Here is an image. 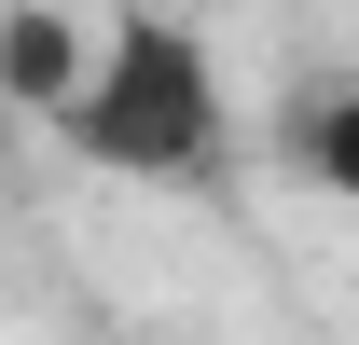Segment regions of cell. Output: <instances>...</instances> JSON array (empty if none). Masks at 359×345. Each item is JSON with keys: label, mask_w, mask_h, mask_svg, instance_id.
Wrapping results in <instances>:
<instances>
[{"label": "cell", "mask_w": 359, "mask_h": 345, "mask_svg": "<svg viewBox=\"0 0 359 345\" xmlns=\"http://www.w3.org/2000/svg\"><path fill=\"white\" fill-rule=\"evenodd\" d=\"M55 138L111 180H208L222 166V83H208V42L180 14H111L97 28L83 97L55 111Z\"/></svg>", "instance_id": "1"}, {"label": "cell", "mask_w": 359, "mask_h": 345, "mask_svg": "<svg viewBox=\"0 0 359 345\" xmlns=\"http://www.w3.org/2000/svg\"><path fill=\"white\" fill-rule=\"evenodd\" d=\"M83 69H97V42L83 28H69V14H42V0H14V14H0V97H14V111H69V97H83Z\"/></svg>", "instance_id": "2"}, {"label": "cell", "mask_w": 359, "mask_h": 345, "mask_svg": "<svg viewBox=\"0 0 359 345\" xmlns=\"http://www.w3.org/2000/svg\"><path fill=\"white\" fill-rule=\"evenodd\" d=\"M290 166L332 180V194L359 208V83H332V97H304V111H290Z\"/></svg>", "instance_id": "3"}]
</instances>
